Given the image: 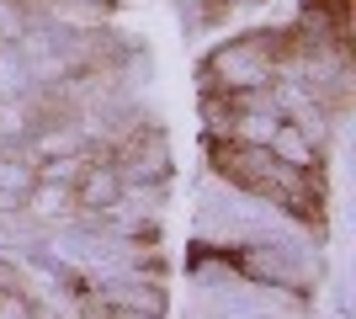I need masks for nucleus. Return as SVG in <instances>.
I'll list each match as a JSON object with an SVG mask.
<instances>
[{
    "label": "nucleus",
    "instance_id": "nucleus-1",
    "mask_svg": "<svg viewBox=\"0 0 356 319\" xmlns=\"http://www.w3.org/2000/svg\"><path fill=\"white\" fill-rule=\"evenodd\" d=\"M213 170H218L223 181L245 186V192H255V197H282V202H298L303 192H298V170L282 165L277 154H271V144H250V138H213Z\"/></svg>",
    "mask_w": 356,
    "mask_h": 319
},
{
    "label": "nucleus",
    "instance_id": "nucleus-3",
    "mask_svg": "<svg viewBox=\"0 0 356 319\" xmlns=\"http://www.w3.org/2000/svg\"><path fill=\"white\" fill-rule=\"evenodd\" d=\"M80 197H86V202H96V197L112 202V197H118V181H112V176H90V181L80 186Z\"/></svg>",
    "mask_w": 356,
    "mask_h": 319
},
{
    "label": "nucleus",
    "instance_id": "nucleus-4",
    "mask_svg": "<svg viewBox=\"0 0 356 319\" xmlns=\"http://www.w3.org/2000/svg\"><path fill=\"white\" fill-rule=\"evenodd\" d=\"M0 298H27V293H22V272H16L11 261H0ZM32 304V298H27Z\"/></svg>",
    "mask_w": 356,
    "mask_h": 319
},
{
    "label": "nucleus",
    "instance_id": "nucleus-2",
    "mask_svg": "<svg viewBox=\"0 0 356 319\" xmlns=\"http://www.w3.org/2000/svg\"><path fill=\"white\" fill-rule=\"evenodd\" d=\"M271 154H277L282 165H293V170H309V165H314V144H309L303 133H298L293 122L271 128Z\"/></svg>",
    "mask_w": 356,
    "mask_h": 319
}]
</instances>
